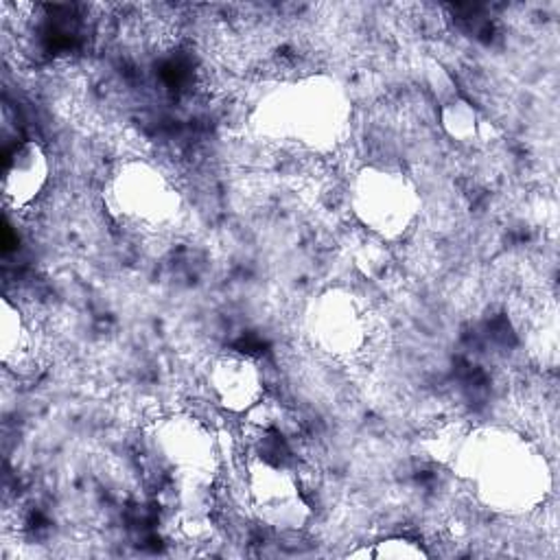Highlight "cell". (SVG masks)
Listing matches in <instances>:
<instances>
[{"mask_svg":"<svg viewBox=\"0 0 560 560\" xmlns=\"http://www.w3.org/2000/svg\"><path fill=\"white\" fill-rule=\"evenodd\" d=\"M446 466L481 505L499 514H527L551 490L542 451L523 433L499 424L466 427Z\"/></svg>","mask_w":560,"mask_h":560,"instance_id":"1","label":"cell"},{"mask_svg":"<svg viewBox=\"0 0 560 560\" xmlns=\"http://www.w3.org/2000/svg\"><path fill=\"white\" fill-rule=\"evenodd\" d=\"M350 98L330 74H306L267 88L252 109V127L269 140L311 151L335 149L348 131Z\"/></svg>","mask_w":560,"mask_h":560,"instance_id":"2","label":"cell"},{"mask_svg":"<svg viewBox=\"0 0 560 560\" xmlns=\"http://www.w3.org/2000/svg\"><path fill=\"white\" fill-rule=\"evenodd\" d=\"M107 212L131 230L162 232L182 214V192L175 182L151 160H120L103 184Z\"/></svg>","mask_w":560,"mask_h":560,"instance_id":"3","label":"cell"},{"mask_svg":"<svg viewBox=\"0 0 560 560\" xmlns=\"http://www.w3.org/2000/svg\"><path fill=\"white\" fill-rule=\"evenodd\" d=\"M348 199L354 219L383 241L405 236L416 223L422 197L416 182L394 164H363L350 179Z\"/></svg>","mask_w":560,"mask_h":560,"instance_id":"4","label":"cell"},{"mask_svg":"<svg viewBox=\"0 0 560 560\" xmlns=\"http://www.w3.org/2000/svg\"><path fill=\"white\" fill-rule=\"evenodd\" d=\"M302 328L306 341L337 361L361 357L372 337V322L363 300L346 287L319 291L304 308Z\"/></svg>","mask_w":560,"mask_h":560,"instance_id":"5","label":"cell"},{"mask_svg":"<svg viewBox=\"0 0 560 560\" xmlns=\"http://www.w3.org/2000/svg\"><path fill=\"white\" fill-rule=\"evenodd\" d=\"M151 448L182 490H199L210 481L219 462L217 438L190 413H168L153 422Z\"/></svg>","mask_w":560,"mask_h":560,"instance_id":"6","label":"cell"},{"mask_svg":"<svg viewBox=\"0 0 560 560\" xmlns=\"http://www.w3.org/2000/svg\"><path fill=\"white\" fill-rule=\"evenodd\" d=\"M206 387L214 405L232 416H247L265 400V374L243 350H221L206 368Z\"/></svg>","mask_w":560,"mask_h":560,"instance_id":"7","label":"cell"},{"mask_svg":"<svg viewBox=\"0 0 560 560\" xmlns=\"http://www.w3.org/2000/svg\"><path fill=\"white\" fill-rule=\"evenodd\" d=\"M50 158L42 142L26 138L13 147L2 168V201L9 210L31 208L50 182Z\"/></svg>","mask_w":560,"mask_h":560,"instance_id":"8","label":"cell"},{"mask_svg":"<svg viewBox=\"0 0 560 560\" xmlns=\"http://www.w3.org/2000/svg\"><path fill=\"white\" fill-rule=\"evenodd\" d=\"M440 127L459 144H483L494 136L492 122L468 98L457 94L440 105Z\"/></svg>","mask_w":560,"mask_h":560,"instance_id":"9","label":"cell"},{"mask_svg":"<svg viewBox=\"0 0 560 560\" xmlns=\"http://www.w3.org/2000/svg\"><path fill=\"white\" fill-rule=\"evenodd\" d=\"M31 328L24 311L11 302V298H2L0 304V359L4 365H20L31 357Z\"/></svg>","mask_w":560,"mask_h":560,"instance_id":"10","label":"cell"},{"mask_svg":"<svg viewBox=\"0 0 560 560\" xmlns=\"http://www.w3.org/2000/svg\"><path fill=\"white\" fill-rule=\"evenodd\" d=\"M350 558H374V560H418L427 558L429 551L413 538L407 536H385L372 545H363L348 553Z\"/></svg>","mask_w":560,"mask_h":560,"instance_id":"11","label":"cell"}]
</instances>
